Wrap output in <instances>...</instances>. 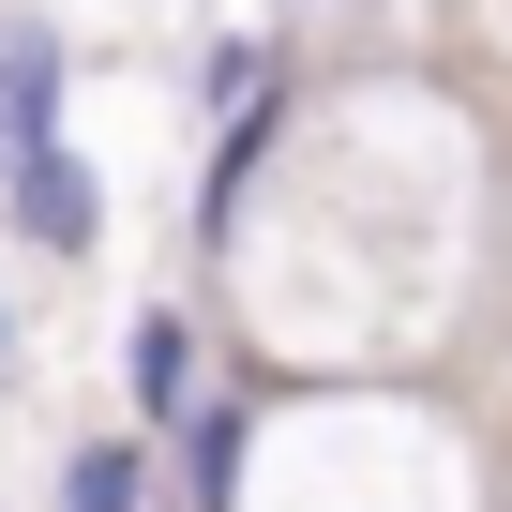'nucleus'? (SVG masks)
Instances as JSON below:
<instances>
[{
	"mask_svg": "<svg viewBox=\"0 0 512 512\" xmlns=\"http://www.w3.org/2000/svg\"><path fill=\"white\" fill-rule=\"evenodd\" d=\"M196 392H211V317L166 287V302H136V317H121V407H136V437H166Z\"/></svg>",
	"mask_w": 512,
	"mask_h": 512,
	"instance_id": "f257e3e1",
	"label": "nucleus"
},
{
	"mask_svg": "<svg viewBox=\"0 0 512 512\" xmlns=\"http://www.w3.org/2000/svg\"><path fill=\"white\" fill-rule=\"evenodd\" d=\"M0 211H16V241H31V256H61V272L106 241V181H91V151H76V136H61V151H31V166H0Z\"/></svg>",
	"mask_w": 512,
	"mask_h": 512,
	"instance_id": "f03ea898",
	"label": "nucleus"
},
{
	"mask_svg": "<svg viewBox=\"0 0 512 512\" xmlns=\"http://www.w3.org/2000/svg\"><path fill=\"white\" fill-rule=\"evenodd\" d=\"M61 91H76V46L46 16H0V166L61 151Z\"/></svg>",
	"mask_w": 512,
	"mask_h": 512,
	"instance_id": "7ed1b4c3",
	"label": "nucleus"
},
{
	"mask_svg": "<svg viewBox=\"0 0 512 512\" xmlns=\"http://www.w3.org/2000/svg\"><path fill=\"white\" fill-rule=\"evenodd\" d=\"M61 512H151V437H76L61 452Z\"/></svg>",
	"mask_w": 512,
	"mask_h": 512,
	"instance_id": "20e7f679",
	"label": "nucleus"
},
{
	"mask_svg": "<svg viewBox=\"0 0 512 512\" xmlns=\"http://www.w3.org/2000/svg\"><path fill=\"white\" fill-rule=\"evenodd\" d=\"M0 347H16V317H0Z\"/></svg>",
	"mask_w": 512,
	"mask_h": 512,
	"instance_id": "39448f33",
	"label": "nucleus"
}]
</instances>
